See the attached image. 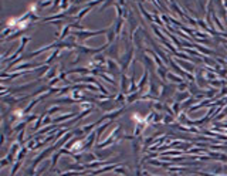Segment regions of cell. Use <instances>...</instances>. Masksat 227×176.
Here are the masks:
<instances>
[{"label":"cell","instance_id":"1","mask_svg":"<svg viewBox=\"0 0 227 176\" xmlns=\"http://www.w3.org/2000/svg\"><path fill=\"white\" fill-rule=\"evenodd\" d=\"M36 5H37V7L43 9V7H47V6L53 5V2H51V0H43V2H38V3H36Z\"/></svg>","mask_w":227,"mask_h":176},{"label":"cell","instance_id":"2","mask_svg":"<svg viewBox=\"0 0 227 176\" xmlns=\"http://www.w3.org/2000/svg\"><path fill=\"white\" fill-rule=\"evenodd\" d=\"M67 3H68V0H64V2H63V5H61V9H67V7H68Z\"/></svg>","mask_w":227,"mask_h":176},{"label":"cell","instance_id":"3","mask_svg":"<svg viewBox=\"0 0 227 176\" xmlns=\"http://www.w3.org/2000/svg\"><path fill=\"white\" fill-rule=\"evenodd\" d=\"M60 2H61V0H54V2H53V6H54V7H58Z\"/></svg>","mask_w":227,"mask_h":176}]
</instances>
